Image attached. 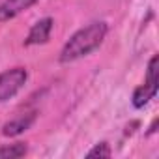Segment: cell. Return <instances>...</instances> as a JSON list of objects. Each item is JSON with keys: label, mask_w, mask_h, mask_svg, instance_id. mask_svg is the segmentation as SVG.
I'll list each match as a JSON object with an SVG mask.
<instances>
[{"label": "cell", "mask_w": 159, "mask_h": 159, "mask_svg": "<svg viewBox=\"0 0 159 159\" xmlns=\"http://www.w3.org/2000/svg\"><path fill=\"white\" fill-rule=\"evenodd\" d=\"M107 32H109V25L103 21L92 23L81 30H77L64 45V49L60 52V62L69 64V62H75L83 56H88L90 52L99 49V45L107 38Z\"/></svg>", "instance_id": "cell-1"}, {"label": "cell", "mask_w": 159, "mask_h": 159, "mask_svg": "<svg viewBox=\"0 0 159 159\" xmlns=\"http://www.w3.org/2000/svg\"><path fill=\"white\" fill-rule=\"evenodd\" d=\"M28 71L25 67H13L0 73V103L11 99L26 83Z\"/></svg>", "instance_id": "cell-2"}, {"label": "cell", "mask_w": 159, "mask_h": 159, "mask_svg": "<svg viewBox=\"0 0 159 159\" xmlns=\"http://www.w3.org/2000/svg\"><path fill=\"white\" fill-rule=\"evenodd\" d=\"M52 25L54 21L51 17H43L39 19L28 32L26 39H25V45H43L49 41L51 38V30H52Z\"/></svg>", "instance_id": "cell-3"}, {"label": "cell", "mask_w": 159, "mask_h": 159, "mask_svg": "<svg viewBox=\"0 0 159 159\" xmlns=\"http://www.w3.org/2000/svg\"><path fill=\"white\" fill-rule=\"evenodd\" d=\"M36 2L38 0H4L0 4V23H6V21L17 17L19 13H23Z\"/></svg>", "instance_id": "cell-4"}, {"label": "cell", "mask_w": 159, "mask_h": 159, "mask_svg": "<svg viewBox=\"0 0 159 159\" xmlns=\"http://www.w3.org/2000/svg\"><path fill=\"white\" fill-rule=\"evenodd\" d=\"M34 122H36V112L21 114V116L10 120V122L4 125L2 133H4L6 137H17V135H21V133H25L26 129H30V125H32Z\"/></svg>", "instance_id": "cell-5"}, {"label": "cell", "mask_w": 159, "mask_h": 159, "mask_svg": "<svg viewBox=\"0 0 159 159\" xmlns=\"http://www.w3.org/2000/svg\"><path fill=\"white\" fill-rule=\"evenodd\" d=\"M157 90H159V88H155V86H152V84H148V83H144V84L137 86V88H135V92H133V98H131L133 107H135V109H142L144 105H148V103H150V99H153V98H155Z\"/></svg>", "instance_id": "cell-6"}, {"label": "cell", "mask_w": 159, "mask_h": 159, "mask_svg": "<svg viewBox=\"0 0 159 159\" xmlns=\"http://www.w3.org/2000/svg\"><path fill=\"white\" fill-rule=\"evenodd\" d=\"M26 152H28V146L25 142H15V144H10V146H0V159H17V157L26 155Z\"/></svg>", "instance_id": "cell-7"}, {"label": "cell", "mask_w": 159, "mask_h": 159, "mask_svg": "<svg viewBox=\"0 0 159 159\" xmlns=\"http://www.w3.org/2000/svg\"><path fill=\"white\" fill-rule=\"evenodd\" d=\"M146 83L159 88V56H152V60L148 62V71H146Z\"/></svg>", "instance_id": "cell-8"}, {"label": "cell", "mask_w": 159, "mask_h": 159, "mask_svg": "<svg viewBox=\"0 0 159 159\" xmlns=\"http://www.w3.org/2000/svg\"><path fill=\"white\" fill-rule=\"evenodd\" d=\"M111 155H112V152H111L109 142H99V144H96V146L86 153L88 159H94V157H111Z\"/></svg>", "instance_id": "cell-9"}, {"label": "cell", "mask_w": 159, "mask_h": 159, "mask_svg": "<svg viewBox=\"0 0 159 159\" xmlns=\"http://www.w3.org/2000/svg\"><path fill=\"white\" fill-rule=\"evenodd\" d=\"M155 127H157V120H153V124L150 125V131L148 133H155Z\"/></svg>", "instance_id": "cell-10"}]
</instances>
